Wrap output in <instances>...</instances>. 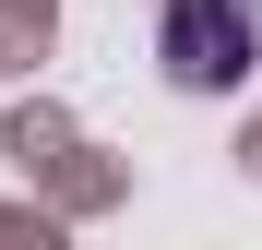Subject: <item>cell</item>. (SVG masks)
Instances as JSON below:
<instances>
[{"label":"cell","mask_w":262,"mask_h":250,"mask_svg":"<svg viewBox=\"0 0 262 250\" xmlns=\"http://www.w3.org/2000/svg\"><path fill=\"white\" fill-rule=\"evenodd\" d=\"M155 48H167V72H179L191 96H227V83H250V60H262V12L250 0H179Z\"/></svg>","instance_id":"6da1fadb"}]
</instances>
